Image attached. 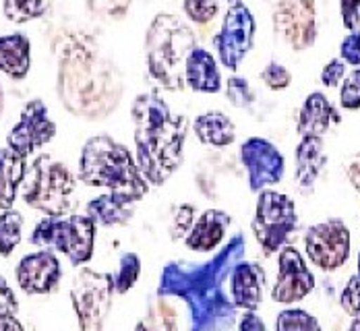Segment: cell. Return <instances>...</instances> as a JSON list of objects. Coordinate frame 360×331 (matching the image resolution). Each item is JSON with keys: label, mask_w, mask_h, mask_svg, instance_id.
Instances as JSON below:
<instances>
[{"label": "cell", "mask_w": 360, "mask_h": 331, "mask_svg": "<svg viewBox=\"0 0 360 331\" xmlns=\"http://www.w3.org/2000/svg\"><path fill=\"white\" fill-rule=\"evenodd\" d=\"M182 13L197 25H210L219 13L217 0H182Z\"/></svg>", "instance_id": "cell-31"}, {"label": "cell", "mask_w": 360, "mask_h": 331, "mask_svg": "<svg viewBox=\"0 0 360 331\" xmlns=\"http://www.w3.org/2000/svg\"><path fill=\"white\" fill-rule=\"evenodd\" d=\"M56 52V91L65 110L91 122L108 118L124 96V77L118 65L91 37L81 34L60 37Z\"/></svg>", "instance_id": "cell-2"}, {"label": "cell", "mask_w": 360, "mask_h": 331, "mask_svg": "<svg viewBox=\"0 0 360 331\" xmlns=\"http://www.w3.org/2000/svg\"><path fill=\"white\" fill-rule=\"evenodd\" d=\"M96 221L85 216H60L44 218L30 234V242L36 247L54 249L67 255L72 267L85 265L94 257L96 245Z\"/></svg>", "instance_id": "cell-7"}, {"label": "cell", "mask_w": 360, "mask_h": 331, "mask_svg": "<svg viewBox=\"0 0 360 331\" xmlns=\"http://www.w3.org/2000/svg\"><path fill=\"white\" fill-rule=\"evenodd\" d=\"M304 251L309 261L321 271H338L346 265L352 251V236L340 218L313 223L304 232Z\"/></svg>", "instance_id": "cell-11"}, {"label": "cell", "mask_w": 360, "mask_h": 331, "mask_svg": "<svg viewBox=\"0 0 360 331\" xmlns=\"http://www.w3.org/2000/svg\"><path fill=\"white\" fill-rule=\"evenodd\" d=\"M327 164L323 137H300L294 151V181L304 193H311L321 179Z\"/></svg>", "instance_id": "cell-19"}, {"label": "cell", "mask_w": 360, "mask_h": 331, "mask_svg": "<svg viewBox=\"0 0 360 331\" xmlns=\"http://www.w3.org/2000/svg\"><path fill=\"white\" fill-rule=\"evenodd\" d=\"M15 275L23 292L48 294L60 282V261L52 253V249H41L21 259L15 269Z\"/></svg>", "instance_id": "cell-16"}, {"label": "cell", "mask_w": 360, "mask_h": 331, "mask_svg": "<svg viewBox=\"0 0 360 331\" xmlns=\"http://www.w3.org/2000/svg\"><path fill=\"white\" fill-rule=\"evenodd\" d=\"M255 36H257V19L251 8L245 2L230 4L224 15L221 27L214 37V48L219 65L228 71H236L252 50Z\"/></svg>", "instance_id": "cell-10"}, {"label": "cell", "mask_w": 360, "mask_h": 331, "mask_svg": "<svg viewBox=\"0 0 360 331\" xmlns=\"http://www.w3.org/2000/svg\"><path fill=\"white\" fill-rule=\"evenodd\" d=\"M87 216L104 228L127 226L135 216V203L120 195L104 193L87 203Z\"/></svg>", "instance_id": "cell-25"}, {"label": "cell", "mask_w": 360, "mask_h": 331, "mask_svg": "<svg viewBox=\"0 0 360 331\" xmlns=\"http://www.w3.org/2000/svg\"><path fill=\"white\" fill-rule=\"evenodd\" d=\"M54 137H56V122L50 118L46 104L36 98L25 104L17 124L8 131L6 148H11L23 157H30L37 149L50 143Z\"/></svg>", "instance_id": "cell-14"}, {"label": "cell", "mask_w": 360, "mask_h": 331, "mask_svg": "<svg viewBox=\"0 0 360 331\" xmlns=\"http://www.w3.org/2000/svg\"><path fill=\"white\" fill-rule=\"evenodd\" d=\"M131 4L133 0H87V6L96 17L110 19V21L122 19L129 13Z\"/></svg>", "instance_id": "cell-33"}, {"label": "cell", "mask_w": 360, "mask_h": 331, "mask_svg": "<svg viewBox=\"0 0 360 331\" xmlns=\"http://www.w3.org/2000/svg\"><path fill=\"white\" fill-rule=\"evenodd\" d=\"M346 67L348 65L342 58H331L321 71V83L325 87H331V89L342 85V81L346 79Z\"/></svg>", "instance_id": "cell-40"}, {"label": "cell", "mask_w": 360, "mask_h": 331, "mask_svg": "<svg viewBox=\"0 0 360 331\" xmlns=\"http://www.w3.org/2000/svg\"><path fill=\"white\" fill-rule=\"evenodd\" d=\"M340 58L354 67V69H360V30L359 32H350L348 36L342 39L340 44Z\"/></svg>", "instance_id": "cell-39"}, {"label": "cell", "mask_w": 360, "mask_h": 331, "mask_svg": "<svg viewBox=\"0 0 360 331\" xmlns=\"http://www.w3.org/2000/svg\"><path fill=\"white\" fill-rule=\"evenodd\" d=\"M191 129L195 137L199 139V143L210 145V148L224 149L236 141V126L230 120V116L224 112L212 110L199 114L193 120Z\"/></svg>", "instance_id": "cell-22"}, {"label": "cell", "mask_w": 360, "mask_h": 331, "mask_svg": "<svg viewBox=\"0 0 360 331\" xmlns=\"http://www.w3.org/2000/svg\"><path fill=\"white\" fill-rule=\"evenodd\" d=\"M131 118L137 166L151 186H162L182 164L191 122L186 116L174 114L158 91L137 96Z\"/></svg>", "instance_id": "cell-3"}, {"label": "cell", "mask_w": 360, "mask_h": 331, "mask_svg": "<svg viewBox=\"0 0 360 331\" xmlns=\"http://www.w3.org/2000/svg\"><path fill=\"white\" fill-rule=\"evenodd\" d=\"M226 98L234 108H251L255 104V91L245 77L232 74L226 81Z\"/></svg>", "instance_id": "cell-32"}, {"label": "cell", "mask_w": 360, "mask_h": 331, "mask_svg": "<svg viewBox=\"0 0 360 331\" xmlns=\"http://www.w3.org/2000/svg\"><path fill=\"white\" fill-rule=\"evenodd\" d=\"M274 32L294 52L315 46L319 36L315 0H280L271 13Z\"/></svg>", "instance_id": "cell-12"}, {"label": "cell", "mask_w": 360, "mask_h": 331, "mask_svg": "<svg viewBox=\"0 0 360 331\" xmlns=\"http://www.w3.org/2000/svg\"><path fill=\"white\" fill-rule=\"evenodd\" d=\"M17 309H19L17 296L8 286V282L0 275V331L6 330L8 321L17 317Z\"/></svg>", "instance_id": "cell-37"}, {"label": "cell", "mask_w": 360, "mask_h": 331, "mask_svg": "<svg viewBox=\"0 0 360 331\" xmlns=\"http://www.w3.org/2000/svg\"><path fill=\"white\" fill-rule=\"evenodd\" d=\"M145 65L149 77L168 91L184 89V63L197 48V34L174 13H158L145 32Z\"/></svg>", "instance_id": "cell-5"}, {"label": "cell", "mask_w": 360, "mask_h": 331, "mask_svg": "<svg viewBox=\"0 0 360 331\" xmlns=\"http://www.w3.org/2000/svg\"><path fill=\"white\" fill-rule=\"evenodd\" d=\"M261 81L267 85V89L271 91H286L292 83V73L288 71V67L271 60L263 67L261 71Z\"/></svg>", "instance_id": "cell-34"}, {"label": "cell", "mask_w": 360, "mask_h": 331, "mask_svg": "<svg viewBox=\"0 0 360 331\" xmlns=\"http://www.w3.org/2000/svg\"><path fill=\"white\" fill-rule=\"evenodd\" d=\"M356 273L360 275V251H359V259H356Z\"/></svg>", "instance_id": "cell-47"}, {"label": "cell", "mask_w": 360, "mask_h": 331, "mask_svg": "<svg viewBox=\"0 0 360 331\" xmlns=\"http://www.w3.org/2000/svg\"><path fill=\"white\" fill-rule=\"evenodd\" d=\"M348 181L360 193V153L348 164Z\"/></svg>", "instance_id": "cell-43"}, {"label": "cell", "mask_w": 360, "mask_h": 331, "mask_svg": "<svg viewBox=\"0 0 360 331\" xmlns=\"http://www.w3.org/2000/svg\"><path fill=\"white\" fill-rule=\"evenodd\" d=\"M27 157L15 153L11 148L0 149V209H13L19 188L27 176Z\"/></svg>", "instance_id": "cell-24"}, {"label": "cell", "mask_w": 360, "mask_h": 331, "mask_svg": "<svg viewBox=\"0 0 360 331\" xmlns=\"http://www.w3.org/2000/svg\"><path fill=\"white\" fill-rule=\"evenodd\" d=\"M342 23L348 32L360 30V0H340Z\"/></svg>", "instance_id": "cell-41"}, {"label": "cell", "mask_w": 360, "mask_h": 331, "mask_svg": "<svg viewBox=\"0 0 360 331\" xmlns=\"http://www.w3.org/2000/svg\"><path fill=\"white\" fill-rule=\"evenodd\" d=\"M4 331H25V330H23L21 321H19L17 317H13V319L8 321V325H6V330H4Z\"/></svg>", "instance_id": "cell-44"}, {"label": "cell", "mask_w": 360, "mask_h": 331, "mask_svg": "<svg viewBox=\"0 0 360 331\" xmlns=\"http://www.w3.org/2000/svg\"><path fill=\"white\" fill-rule=\"evenodd\" d=\"M340 304H342V309H344V313L348 315V317H360V275L359 273H354L348 282H346V286H344V290H342V294H340Z\"/></svg>", "instance_id": "cell-36"}, {"label": "cell", "mask_w": 360, "mask_h": 331, "mask_svg": "<svg viewBox=\"0 0 360 331\" xmlns=\"http://www.w3.org/2000/svg\"><path fill=\"white\" fill-rule=\"evenodd\" d=\"M315 286L317 280L300 251L290 245L284 247L278 253V278L271 288V300L280 304H296L311 294Z\"/></svg>", "instance_id": "cell-15"}, {"label": "cell", "mask_w": 360, "mask_h": 331, "mask_svg": "<svg viewBox=\"0 0 360 331\" xmlns=\"http://www.w3.org/2000/svg\"><path fill=\"white\" fill-rule=\"evenodd\" d=\"M245 253L247 238L243 232H236L205 263L170 261L160 273L155 294L176 296L186 302L191 331H232L238 309L230 292H226V280L245 259Z\"/></svg>", "instance_id": "cell-1"}, {"label": "cell", "mask_w": 360, "mask_h": 331, "mask_svg": "<svg viewBox=\"0 0 360 331\" xmlns=\"http://www.w3.org/2000/svg\"><path fill=\"white\" fill-rule=\"evenodd\" d=\"M79 179L81 183L106 188L133 203L141 201L151 186L141 174L133 153L110 135H96L83 145Z\"/></svg>", "instance_id": "cell-4"}, {"label": "cell", "mask_w": 360, "mask_h": 331, "mask_svg": "<svg viewBox=\"0 0 360 331\" xmlns=\"http://www.w3.org/2000/svg\"><path fill=\"white\" fill-rule=\"evenodd\" d=\"M133 331H179V313L166 298L158 296Z\"/></svg>", "instance_id": "cell-26"}, {"label": "cell", "mask_w": 360, "mask_h": 331, "mask_svg": "<svg viewBox=\"0 0 360 331\" xmlns=\"http://www.w3.org/2000/svg\"><path fill=\"white\" fill-rule=\"evenodd\" d=\"M2 108H4V93H2V85H0V116H2Z\"/></svg>", "instance_id": "cell-46"}, {"label": "cell", "mask_w": 360, "mask_h": 331, "mask_svg": "<svg viewBox=\"0 0 360 331\" xmlns=\"http://www.w3.org/2000/svg\"><path fill=\"white\" fill-rule=\"evenodd\" d=\"M195 223V207L193 205H180L174 214V220H172V226H170V236L172 240H180L188 234L191 226Z\"/></svg>", "instance_id": "cell-38"}, {"label": "cell", "mask_w": 360, "mask_h": 331, "mask_svg": "<svg viewBox=\"0 0 360 331\" xmlns=\"http://www.w3.org/2000/svg\"><path fill=\"white\" fill-rule=\"evenodd\" d=\"M276 331H323L319 319L304 309H284L276 317Z\"/></svg>", "instance_id": "cell-29"}, {"label": "cell", "mask_w": 360, "mask_h": 331, "mask_svg": "<svg viewBox=\"0 0 360 331\" xmlns=\"http://www.w3.org/2000/svg\"><path fill=\"white\" fill-rule=\"evenodd\" d=\"M340 106L344 110H360V69H354L342 81Z\"/></svg>", "instance_id": "cell-35"}, {"label": "cell", "mask_w": 360, "mask_h": 331, "mask_svg": "<svg viewBox=\"0 0 360 331\" xmlns=\"http://www.w3.org/2000/svg\"><path fill=\"white\" fill-rule=\"evenodd\" d=\"M340 120V112L335 110L329 98L321 91H313L302 102L296 120V131L300 137H323L331 129V124H338Z\"/></svg>", "instance_id": "cell-20"}, {"label": "cell", "mask_w": 360, "mask_h": 331, "mask_svg": "<svg viewBox=\"0 0 360 331\" xmlns=\"http://www.w3.org/2000/svg\"><path fill=\"white\" fill-rule=\"evenodd\" d=\"M75 184L72 172L63 162L39 155L23 181V201L48 218H60L72 207Z\"/></svg>", "instance_id": "cell-6"}, {"label": "cell", "mask_w": 360, "mask_h": 331, "mask_svg": "<svg viewBox=\"0 0 360 331\" xmlns=\"http://www.w3.org/2000/svg\"><path fill=\"white\" fill-rule=\"evenodd\" d=\"M32 69V41L25 34L0 37V73L13 81L25 79Z\"/></svg>", "instance_id": "cell-23"}, {"label": "cell", "mask_w": 360, "mask_h": 331, "mask_svg": "<svg viewBox=\"0 0 360 331\" xmlns=\"http://www.w3.org/2000/svg\"><path fill=\"white\" fill-rule=\"evenodd\" d=\"M298 230L296 205L288 195L265 188L257 197L252 234L265 255H278Z\"/></svg>", "instance_id": "cell-8"}, {"label": "cell", "mask_w": 360, "mask_h": 331, "mask_svg": "<svg viewBox=\"0 0 360 331\" xmlns=\"http://www.w3.org/2000/svg\"><path fill=\"white\" fill-rule=\"evenodd\" d=\"M240 164L247 170V183L252 193H261L282 183L286 174V157L265 137H249L240 145Z\"/></svg>", "instance_id": "cell-13"}, {"label": "cell", "mask_w": 360, "mask_h": 331, "mask_svg": "<svg viewBox=\"0 0 360 331\" xmlns=\"http://www.w3.org/2000/svg\"><path fill=\"white\" fill-rule=\"evenodd\" d=\"M23 234V216L15 209L0 214V255L8 257L21 242Z\"/></svg>", "instance_id": "cell-27"}, {"label": "cell", "mask_w": 360, "mask_h": 331, "mask_svg": "<svg viewBox=\"0 0 360 331\" xmlns=\"http://www.w3.org/2000/svg\"><path fill=\"white\" fill-rule=\"evenodd\" d=\"M238 331H267L265 321L257 315V311H245L238 319Z\"/></svg>", "instance_id": "cell-42"}, {"label": "cell", "mask_w": 360, "mask_h": 331, "mask_svg": "<svg viewBox=\"0 0 360 331\" xmlns=\"http://www.w3.org/2000/svg\"><path fill=\"white\" fill-rule=\"evenodd\" d=\"M238 2H245V0H228V4H238Z\"/></svg>", "instance_id": "cell-48"}, {"label": "cell", "mask_w": 360, "mask_h": 331, "mask_svg": "<svg viewBox=\"0 0 360 331\" xmlns=\"http://www.w3.org/2000/svg\"><path fill=\"white\" fill-rule=\"evenodd\" d=\"M265 269L255 261H240L230 273V296L236 309L257 311L265 294Z\"/></svg>", "instance_id": "cell-18"}, {"label": "cell", "mask_w": 360, "mask_h": 331, "mask_svg": "<svg viewBox=\"0 0 360 331\" xmlns=\"http://www.w3.org/2000/svg\"><path fill=\"white\" fill-rule=\"evenodd\" d=\"M230 223L232 218L224 209H205L201 216L195 218V223L184 236V247L201 255L214 253L224 245Z\"/></svg>", "instance_id": "cell-17"}, {"label": "cell", "mask_w": 360, "mask_h": 331, "mask_svg": "<svg viewBox=\"0 0 360 331\" xmlns=\"http://www.w3.org/2000/svg\"><path fill=\"white\" fill-rule=\"evenodd\" d=\"M141 275V257L137 253H122L118 261V269L114 273V290L118 294H127Z\"/></svg>", "instance_id": "cell-30"}, {"label": "cell", "mask_w": 360, "mask_h": 331, "mask_svg": "<svg viewBox=\"0 0 360 331\" xmlns=\"http://www.w3.org/2000/svg\"><path fill=\"white\" fill-rule=\"evenodd\" d=\"M348 331H360V317H354V319H352V323H350Z\"/></svg>", "instance_id": "cell-45"}, {"label": "cell", "mask_w": 360, "mask_h": 331, "mask_svg": "<svg viewBox=\"0 0 360 331\" xmlns=\"http://www.w3.org/2000/svg\"><path fill=\"white\" fill-rule=\"evenodd\" d=\"M4 17L13 23H27L48 13L46 0H4Z\"/></svg>", "instance_id": "cell-28"}, {"label": "cell", "mask_w": 360, "mask_h": 331, "mask_svg": "<svg viewBox=\"0 0 360 331\" xmlns=\"http://www.w3.org/2000/svg\"><path fill=\"white\" fill-rule=\"evenodd\" d=\"M184 83L195 93H219L221 91V71L217 58L205 48L197 46L184 63Z\"/></svg>", "instance_id": "cell-21"}, {"label": "cell", "mask_w": 360, "mask_h": 331, "mask_svg": "<svg viewBox=\"0 0 360 331\" xmlns=\"http://www.w3.org/2000/svg\"><path fill=\"white\" fill-rule=\"evenodd\" d=\"M114 292V275L110 273H100L96 269L83 267L75 275L71 302L77 313L79 331H104Z\"/></svg>", "instance_id": "cell-9"}]
</instances>
